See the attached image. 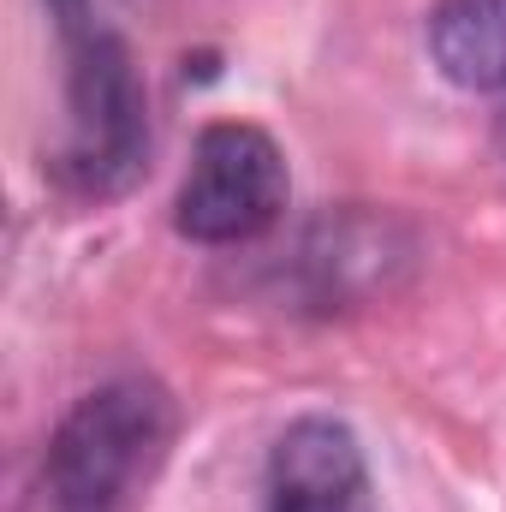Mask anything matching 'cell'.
Returning <instances> with one entry per match:
<instances>
[{"mask_svg":"<svg viewBox=\"0 0 506 512\" xmlns=\"http://www.w3.org/2000/svg\"><path fill=\"white\" fill-rule=\"evenodd\" d=\"M66 48V137L54 173L78 197H120L149 167V96L126 36L96 0H42Z\"/></svg>","mask_w":506,"mask_h":512,"instance_id":"cell-1","label":"cell"},{"mask_svg":"<svg viewBox=\"0 0 506 512\" xmlns=\"http://www.w3.org/2000/svg\"><path fill=\"white\" fill-rule=\"evenodd\" d=\"M179 435V405L155 376H120L84 393L42 459V489L54 512H131L161 477Z\"/></svg>","mask_w":506,"mask_h":512,"instance_id":"cell-2","label":"cell"},{"mask_svg":"<svg viewBox=\"0 0 506 512\" xmlns=\"http://www.w3.org/2000/svg\"><path fill=\"white\" fill-rule=\"evenodd\" d=\"M292 197L280 143L251 120H215L197 131L185 185L173 197V227L191 245H251L280 227Z\"/></svg>","mask_w":506,"mask_h":512,"instance_id":"cell-3","label":"cell"},{"mask_svg":"<svg viewBox=\"0 0 506 512\" xmlns=\"http://www.w3.org/2000/svg\"><path fill=\"white\" fill-rule=\"evenodd\" d=\"M370 495V465L358 435L340 417H292L280 441L268 447V512H304V507H340Z\"/></svg>","mask_w":506,"mask_h":512,"instance_id":"cell-4","label":"cell"},{"mask_svg":"<svg viewBox=\"0 0 506 512\" xmlns=\"http://www.w3.org/2000/svg\"><path fill=\"white\" fill-rule=\"evenodd\" d=\"M423 36L447 84L471 96L506 90V0H435Z\"/></svg>","mask_w":506,"mask_h":512,"instance_id":"cell-5","label":"cell"},{"mask_svg":"<svg viewBox=\"0 0 506 512\" xmlns=\"http://www.w3.org/2000/svg\"><path fill=\"white\" fill-rule=\"evenodd\" d=\"M304 512H376V507H370V495H364V501H340V507H304Z\"/></svg>","mask_w":506,"mask_h":512,"instance_id":"cell-6","label":"cell"},{"mask_svg":"<svg viewBox=\"0 0 506 512\" xmlns=\"http://www.w3.org/2000/svg\"><path fill=\"white\" fill-rule=\"evenodd\" d=\"M495 149L506 155V102H501V114H495Z\"/></svg>","mask_w":506,"mask_h":512,"instance_id":"cell-7","label":"cell"}]
</instances>
